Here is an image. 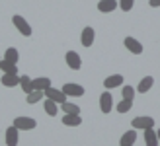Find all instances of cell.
<instances>
[{
  "label": "cell",
  "mask_w": 160,
  "mask_h": 146,
  "mask_svg": "<svg viewBox=\"0 0 160 146\" xmlns=\"http://www.w3.org/2000/svg\"><path fill=\"white\" fill-rule=\"evenodd\" d=\"M135 140H137V129H131V131L123 133V136H121V140H119V144H121V146H133Z\"/></svg>",
  "instance_id": "obj_14"
},
{
  "label": "cell",
  "mask_w": 160,
  "mask_h": 146,
  "mask_svg": "<svg viewBox=\"0 0 160 146\" xmlns=\"http://www.w3.org/2000/svg\"><path fill=\"white\" fill-rule=\"evenodd\" d=\"M20 78L22 76H18V74H2L0 82H2V86H6V88H14V86L20 84Z\"/></svg>",
  "instance_id": "obj_15"
},
{
  "label": "cell",
  "mask_w": 160,
  "mask_h": 146,
  "mask_svg": "<svg viewBox=\"0 0 160 146\" xmlns=\"http://www.w3.org/2000/svg\"><path fill=\"white\" fill-rule=\"evenodd\" d=\"M111 107H113V95H111L109 92H103L100 95V109H102V113H109Z\"/></svg>",
  "instance_id": "obj_8"
},
{
  "label": "cell",
  "mask_w": 160,
  "mask_h": 146,
  "mask_svg": "<svg viewBox=\"0 0 160 146\" xmlns=\"http://www.w3.org/2000/svg\"><path fill=\"white\" fill-rule=\"evenodd\" d=\"M62 125L65 127H80L82 125V117H80V113H65Z\"/></svg>",
  "instance_id": "obj_11"
},
{
  "label": "cell",
  "mask_w": 160,
  "mask_h": 146,
  "mask_svg": "<svg viewBox=\"0 0 160 146\" xmlns=\"http://www.w3.org/2000/svg\"><path fill=\"white\" fill-rule=\"evenodd\" d=\"M20 86H22V90L26 92V94H31V92H33V80H31L29 76H22V78H20Z\"/></svg>",
  "instance_id": "obj_23"
},
{
  "label": "cell",
  "mask_w": 160,
  "mask_h": 146,
  "mask_svg": "<svg viewBox=\"0 0 160 146\" xmlns=\"http://www.w3.org/2000/svg\"><path fill=\"white\" fill-rule=\"evenodd\" d=\"M61 109L65 111V113H80V107H78L76 103H70V101L61 103Z\"/></svg>",
  "instance_id": "obj_25"
},
{
  "label": "cell",
  "mask_w": 160,
  "mask_h": 146,
  "mask_svg": "<svg viewBox=\"0 0 160 146\" xmlns=\"http://www.w3.org/2000/svg\"><path fill=\"white\" fill-rule=\"evenodd\" d=\"M145 144L147 146H158V134L152 129H147L145 131Z\"/></svg>",
  "instance_id": "obj_18"
},
{
  "label": "cell",
  "mask_w": 160,
  "mask_h": 146,
  "mask_svg": "<svg viewBox=\"0 0 160 146\" xmlns=\"http://www.w3.org/2000/svg\"><path fill=\"white\" fill-rule=\"evenodd\" d=\"M148 4L152 6V8H158L160 6V0H148Z\"/></svg>",
  "instance_id": "obj_28"
},
{
  "label": "cell",
  "mask_w": 160,
  "mask_h": 146,
  "mask_svg": "<svg viewBox=\"0 0 160 146\" xmlns=\"http://www.w3.org/2000/svg\"><path fill=\"white\" fill-rule=\"evenodd\" d=\"M94 39H96V31H94L90 26L84 27L82 33H80V41H82V45H84V47H92V45H94Z\"/></svg>",
  "instance_id": "obj_10"
},
{
  "label": "cell",
  "mask_w": 160,
  "mask_h": 146,
  "mask_svg": "<svg viewBox=\"0 0 160 146\" xmlns=\"http://www.w3.org/2000/svg\"><path fill=\"white\" fill-rule=\"evenodd\" d=\"M152 84H154V78H152V76H145V78H142L141 82H139L137 90H139L141 94H145V92H148L150 88H152Z\"/></svg>",
  "instance_id": "obj_19"
},
{
  "label": "cell",
  "mask_w": 160,
  "mask_h": 146,
  "mask_svg": "<svg viewBox=\"0 0 160 146\" xmlns=\"http://www.w3.org/2000/svg\"><path fill=\"white\" fill-rule=\"evenodd\" d=\"M131 107H133V100H123L115 105L117 113H127V111H131Z\"/></svg>",
  "instance_id": "obj_24"
},
{
  "label": "cell",
  "mask_w": 160,
  "mask_h": 146,
  "mask_svg": "<svg viewBox=\"0 0 160 146\" xmlns=\"http://www.w3.org/2000/svg\"><path fill=\"white\" fill-rule=\"evenodd\" d=\"M123 45L129 49V51L133 53V55H141L145 49H142V43L141 41H137L135 37H125V41H123Z\"/></svg>",
  "instance_id": "obj_9"
},
{
  "label": "cell",
  "mask_w": 160,
  "mask_h": 146,
  "mask_svg": "<svg viewBox=\"0 0 160 146\" xmlns=\"http://www.w3.org/2000/svg\"><path fill=\"white\" fill-rule=\"evenodd\" d=\"M117 6H119L117 0H100V2H98V10L102 14H109V12H113Z\"/></svg>",
  "instance_id": "obj_12"
},
{
  "label": "cell",
  "mask_w": 160,
  "mask_h": 146,
  "mask_svg": "<svg viewBox=\"0 0 160 146\" xmlns=\"http://www.w3.org/2000/svg\"><path fill=\"white\" fill-rule=\"evenodd\" d=\"M45 97V94L41 92V90H33L31 94H28V97H26V101L29 103V105H33V103H37V101H41Z\"/></svg>",
  "instance_id": "obj_22"
},
{
  "label": "cell",
  "mask_w": 160,
  "mask_h": 146,
  "mask_svg": "<svg viewBox=\"0 0 160 146\" xmlns=\"http://www.w3.org/2000/svg\"><path fill=\"white\" fill-rule=\"evenodd\" d=\"M62 92H65L67 97H80V95H84V88L74 82H67L62 86Z\"/></svg>",
  "instance_id": "obj_4"
},
{
  "label": "cell",
  "mask_w": 160,
  "mask_h": 146,
  "mask_svg": "<svg viewBox=\"0 0 160 146\" xmlns=\"http://www.w3.org/2000/svg\"><path fill=\"white\" fill-rule=\"evenodd\" d=\"M12 23H14V27L18 29V33H22L23 37H29L31 35V26H29V22L23 18V16L16 14L14 18H12Z\"/></svg>",
  "instance_id": "obj_1"
},
{
  "label": "cell",
  "mask_w": 160,
  "mask_h": 146,
  "mask_svg": "<svg viewBox=\"0 0 160 146\" xmlns=\"http://www.w3.org/2000/svg\"><path fill=\"white\" fill-rule=\"evenodd\" d=\"M4 59H6V61H10V62H14V64H18V61H20V53H18V49L8 47V49H6V53H4Z\"/></svg>",
  "instance_id": "obj_20"
},
{
  "label": "cell",
  "mask_w": 160,
  "mask_h": 146,
  "mask_svg": "<svg viewBox=\"0 0 160 146\" xmlns=\"http://www.w3.org/2000/svg\"><path fill=\"white\" fill-rule=\"evenodd\" d=\"M14 127H18V131H31V129L37 127V123H35V119H31V117H16Z\"/></svg>",
  "instance_id": "obj_3"
},
{
  "label": "cell",
  "mask_w": 160,
  "mask_h": 146,
  "mask_svg": "<svg viewBox=\"0 0 160 146\" xmlns=\"http://www.w3.org/2000/svg\"><path fill=\"white\" fill-rule=\"evenodd\" d=\"M121 84H123V76L121 74H111V76H108L103 80V86H106L108 90H113V88L121 86Z\"/></svg>",
  "instance_id": "obj_13"
},
{
  "label": "cell",
  "mask_w": 160,
  "mask_h": 146,
  "mask_svg": "<svg viewBox=\"0 0 160 146\" xmlns=\"http://www.w3.org/2000/svg\"><path fill=\"white\" fill-rule=\"evenodd\" d=\"M0 70H2V74H18V64L2 59L0 61Z\"/></svg>",
  "instance_id": "obj_16"
},
{
  "label": "cell",
  "mask_w": 160,
  "mask_h": 146,
  "mask_svg": "<svg viewBox=\"0 0 160 146\" xmlns=\"http://www.w3.org/2000/svg\"><path fill=\"white\" fill-rule=\"evenodd\" d=\"M131 127L133 129H141V131H147V129L154 127V119L152 117H135L131 121Z\"/></svg>",
  "instance_id": "obj_5"
},
{
  "label": "cell",
  "mask_w": 160,
  "mask_h": 146,
  "mask_svg": "<svg viewBox=\"0 0 160 146\" xmlns=\"http://www.w3.org/2000/svg\"><path fill=\"white\" fill-rule=\"evenodd\" d=\"M45 94V97H47V100H51V101H55V103H65L67 101V95H65V92H62V90H57V88H47V90L43 92Z\"/></svg>",
  "instance_id": "obj_2"
},
{
  "label": "cell",
  "mask_w": 160,
  "mask_h": 146,
  "mask_svg": "<svg viewBox=\"0 0 160 146\" xmlns=\"http://www.w3.org/2000/svg\"><path fill=\"white\" fill-rule=\"evenodd\" d=\"M20 142V131H18V127H8L6 129V144L8 146H18Z\"/></svg>",
  "instance_id": "obj_7"
},
{
  "label": "cell",
  "mask_w": 160,
  "mask_h": 146,
  "mask_svg": "<svg viewBox=\"0 0 160 146\" xmlns=\"http://www.w3.org/2000/svg\"><path fill=\"white\" fill-rule=\"evenodd\" d=\"M133 4H135V0H119V8H121L123 12H129L133 8Z\"/></svg>",
  "instance_id": "obj_27"
},
{
  "label": "cell",
  "mask_w": 160,
  "mask_h": 146,
  "mask_svg": "<svg viewBox=\"0 0 160 146\" xmlns=\"http://www.w3.org/2000/svg\"><path fill=\"white\" fill-rule=\"evenodd\" d=\"M65 59H67L68 68H72V70H80V68H82V59H80V55L76 51H68L65 55Z\"/></svg>",
  "instance_id": "obj_6"
},
{
  "label": "cell",
  "mask_w": 160,
  "mask_h": 146,
  "mask_svg": "<svg viewBox=\"0 0 160 146\" xmlns=\"http://www.w3.org/2000/svg\"><path fill=\"white\" fill-rule=\"evenodd\" d=\"M59 103H55V101H51V100H47L45 97V105H43V109H45V113L49 117H55L57 115V111H59V107H57Z\"/></svg>",
  "instance_id": "obj_21"
},
{
  "label": "cell",
  "mask_w": 160,
  "mask_h": 146,
  "mask_svg": "<svg viewBox=\"0 0 160 146\" xmlns=\"http://www.w3.org/2000/svg\"><path fill=\"white\" fill-rule=\"evenodd\" d=\"M156 134H158V142H160V129H158V131H156Z\"/></svg>",
  "instance_id": "obj_29"
},
{
  "label": "cell",
  "mask_w": 160,
  "mask_h": 146,
  "mask_svg": "<svg viewBox=\"0 0 160 146\" xmlns=\"http://www.w3.org/2000/svg\"><path fill=\"white\" fill-rule=\"evenodd\" d=\"M47 88H51V80H49V78H45V76H41V78H33V90H41V92H45Z\"/></svg>",
  "instance_id": "obj_17"
},
{
  "label": "cell",
  "mask_w": 160,
  "mask_h": 146,
  "mask_svg": "<svg viewBox=\"0 0 160 146\" xmlns=\"http://www.w3.org/2000/svg\"><path fill=\"white\" fill-rule=\"evenodd\" d=\"M121 95H123V100H133L135 97V88L133 86H123Z\"/></svg>",
  "instance_id": "obj_26"
}]
</instances>
